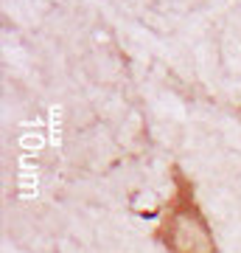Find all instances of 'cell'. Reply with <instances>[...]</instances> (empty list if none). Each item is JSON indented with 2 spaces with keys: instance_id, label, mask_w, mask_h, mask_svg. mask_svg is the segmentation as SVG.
<instances>
[{
  "instance_id": "1",
  "label": "cell",
  "mask_w": 241,
  "mask_h": 253,
  "mask_svg": "<svg viewBox=\"0 0 241 253\" xmlns=\"http://www.w3.org/2000/svg\"><path fill=\"white\" fill-rule=\"evenodd\" d=\"M174 180H177V191L171 194L169 208L157 228L160 242L169 248V253H216L210 225L194 200L191 183L179 172L174 174Z\"/></svg>"
}]
</instances>
